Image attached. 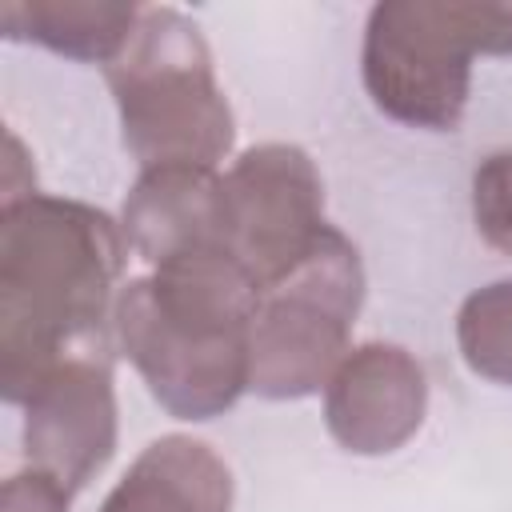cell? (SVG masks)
Returning a JSON list of instances; mask_svg holds the SVG:
<instances>
[{"label":"cell","mask_w":512,"mask_h":512,"mask_svg":"<svg viewBox=\"0 0 512 512\" xmlns=\"http://www.w3.org/2000/svg\"><path fill=\"white\" fill-rule=\"evenodd\" d=\"M128 240L120 224L68 196H20L0 208V392H28L68 356L104 352Z\"/></svg>","instance_id":"1"},{"label":"cell","mask_w":512,"mask_h":512,"mask_svg":"<svg viewBox=\"0 0 512 512\" xmlns=\"http://www.w3.org/2000/svg\"><path fill=\"white\" fill-rule=\"evenodd\" d=\"M256 300V284L224 248H196L128 280L112 332L152 400L168 416L200 424L248 392Z\"/></svg>","instance_id":"2"},{"label":"cell","mask_w":512,"mask_h":512,"mask_svg":"<svg viewBox=\"0 0 512 512\" xmlns=\"http://www.w3.org/2000/svg\"><path fill=\"white\" fill-rule=\"evenodd\" d=\"M476 52L512 56V0H384L364 24L360 76L388 120L456 132Z\"/></svg>","instance_id":"3"},{"label":"cell","mask_w":512,"mask_h":512,"mask_svg":"<svg viewBox=\"0 0 512 512\" xmlns=\"http://www.w3.org/2000/svg\"><path fill=\"white\" fill-rule=\"evenodd\" d=\"M120 136L140 168H216L236 140V120L216 84L212 52L176 8H144L128 48L108 64Z\"/></svg>","instance_id":"4"},{"label":"cell","mask_w":512,"mask_h":512,"mask_svg":"<svg viewBox=\"0 0 512 512\" xmlns=\"http://www.w3.org/2000/svg\"><path fill=\"white\" fill-rule=\"evenodd\" d=\"M360 304V252L340 228H328L320 248L256 300L248 332V392L264 400H304L320 392L352 352L348 340Z\"/></svg>","instance_id":"5"},{"label":"cell","mask_w":512,"mask_h":512,"mask_svg":"<svg viewBox=\"0 0 512 512\" xmlns=\"http://www.w3.org/2000/svg\"><path fill=\"white\" fill-rule=\"evenodd\" d=\"M324 184L296 144L244 148L220 172V232L256 292L292 276L324 240Z\"/></svg>","instance_id":"6"},{"label":"cell","mask_w":512,"mask_h":512,"mask_svg":"<svg viewBox=\"0 0 512 512\" xmlns=\"http://www.w3.org/2000/svg\"><path fill=\"white\" fill-rule=\"evenodd\" d=\"M24 452L32 468L52 472L80 492L116 452V388L104 352H80L56 364L20 404Z\"/></svg>","instance_id":"7"},{"label":"cell","mask_w":512,"mask_h":512,"mask_svg":"<svg viewBox=\"0 0 512 512\" xmlns=\"http://www.w3.org/2000/svg\"><path fill=\"white\" fill-rule=\"evenodd\" d=\"M424 416L428 376L400 344H356L324 384V428L352 456H388L404 448Z\"/></svg>","instance_id":"8"},{"label":"cell","mask_w":512,"mask_h":512,"mask_svg":"<svg viewBox=\"0 0 512 512\" xmlns=\"http://www.w3.org/2000/svg\"><path fill=\"white\" fill-rule=\"evenodd\" d=\"M120 232L148 268L196 248H224L220 172L188 164L140 168L120 212Z\"/></svg>","instance_id":"9"},{"label":"cell","mask_w":512,"mask_h":512,"mask_svg":"<svg viewBox=\"0 0 512 512\" xmlns=\"http://www.w3.org/2000/svg\"><path fill=\"white\" fill-rule=\"evenodd\" d=\"M100 512H232V472L212 444L168 432L128 464Z\"/></svg>","instance_id":"10"},{"label":"cell","mask_w":512,"mask_h":512,"mask_svg":"<svg viewBox=\"0 0 512 512\" xmlns=\"http://www.w3.org/2000/svg\"><path fill=\"white\" fill-rule=\"evenodd\" d=\"M140 12L136 4L104 0H8L0 24L8 40H28L56 56L108 68L128 48Z\"/></svg>","instance_id":"11"},{"label":"cell","mask_w":512,"mask_h":512,"mask_svg":"<svg viewBox=\"0 0 512 512\" xmlns=\"http://www.w3.org/2000/svg\"><path fill=\"white\" fill-rule=\"evenodd\" d=\"M456 348L476 376L512 388V276L464 296L456 312Z\"/></svg>","instance_id":"12"},{"label":"cell","mask_w":512,"mask_h":512,"mask_svg":"<svg viewBox=\"0 0 512 512\" xmlns=\"http://www.w3.org/2000/svg\"><path fill=\"white\" fill-rule=\"evenodd\" d=\"M472 220L488 248L512 256V152H488L476 164Z\"/></svg>","instance_id":"13"},{"label":"cell","mask_w":512,"mask_h":512,"mask_svg":"<svg viewBox=\"0 0 512 512\" xmlns=\"http://www.w3.org/2000/svg\"><path fill=\"white\" fill-rule=\"evenodd\" d=\"M72 488L44 468H20L0 488V512H68Z\"/></svg>","instance_id":"14"}]
</instances>
